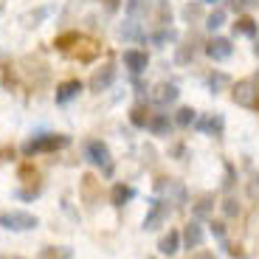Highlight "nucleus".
Wrapping results in <instances>:
<instances>
[{
  "label": "nucleus",
  "mask_w": 259,
  "mask_h": 259,
  "mask_svg": "<svg viewBox=\"0 0 259 259\" xmlns=\"http://www.w3.org/2000/svg\"><path fill=\"white\" fill-rule=\"evenodd\" d=\"M223 23H226V12H223V9H217V12H211V14L206 17V26L211 28V31H217Z\"/></svg>",
  "instance_id": "c85d7f7f"
},
{
  "label": "nucleus",
  "mask_w": 259,
  "mask_h": 259,
  "mask_svg": "<svg viewBox=\"0 0 259 259\" xmlns=\"http://www.w3.org/2000/svg\"><path fill=\"white\" fill-rule=\"evenodd\" d=\"M248 194H251L253 200H256V197H259V178H256V175L251 178V186H248Z\"/></svg>",
  "instance_id": "c9c22d12"
},
{
  "label": "nucleus",
  "mask_w": 259,
  "mask_h": 259,
  "mask_svg": "<svg viewBox=\"0 0 259 259\" xmlns=\"http://www.w3.org/2000/svg\"><path fill=\"white\" fill-rule=\"evenodd\" d=\"M39 189H42L39 183H28V186L23 189V192H20V197H23V200H34V197L39 194Z\"/></svg>",
  "instance_id": "473e14b6"
},
{
  "label": "nucleus",
  "mask_w": 259,
  "mask_h": 259,
  "mask_svg": "<svg viewBox=\"0 0 259 259\" xmlns=\"http://www.w3.org/2000/svg\"><path fill=\"white\" fill-rule=\"evenodd\" d=\"M118 37H121L124 42H136V39H141L144 37L141 23H138L136 17H130L127 23H121V26H118Z\"/></svg>",
  "instance_id": "dca6fc26"
},
{
  "label": "nucleus",
  "mask_w": 259,
  "mask_h": 259,
  "mask_svg": "<svg viewBox=\"0 0 259 259\" xmlns=\"http://www.w3.org/2000/svg\"><path fill=\"white\" fill-rule=\"evenodd\" d=\"M223 211H226V217H237L240 214V203L234 200V197H226L223 200Z\"/></svg>",
  "instance_id": "2f4dec72"
},
{
  "label": "nucleus",
  "mask_w": 259,
  "mask_h": 259,
  "mask_svg": "<svg viewBox=\"0 0 259 259\" xmlns=\"http://www.w3.org/2000/svg\"><path fill=\"white\" fill-rule=\"evenodd\" d=\"M99 51H102V46H99L96 39L91 37H79V42L68 51V57L71 59H79V62H93V59L99 57Z\"/></svg>",
  "instance_id": "423d86ee"
},
{
  "label": "nucleus",
  "mask_w": 259,
  "mask_h": 259,
  "mask_svg": "<svg viewBox=\"0 0 259 259\" xmlns=\"http://www.w3.org/2000/svg\"><path fill=\"white\" fill-rule=\"evenodd\" d=\"M17 175H20V181L23 183H39V172L34 169V163H20V169H17Z\"/></svg>",
  "instance_id": "5701e85b"
},
{
  "label": "nucleus",
  "mask_w": 259,
  "mask_h": 259,
  "mask_svg": "<svg viewBox=\"0 0 259 259\" xmlns=\"http://www.w3.org/2000/svg\"><path fill=\"white\" fill-rule=\"evenodd\" d=\"M158 251L163 253V256H172V253L181 251V231H169L161 237V242H158Z\"/></svg>",
  "instance_id": "f3484780"
},
{
  "label": "nucleus",
  "mask_w": 259,
  "mask_h": 259,
  "mask_svg": "<svg viewBox=\"0 0 259 259\" xmlns=\"http://www.w3.org/2000/svg\"><path fill=\"white\" fill-rule=\"evenodd\" d=\"M149 118H152V113H149L147 107H144V104H136V107L130 110V121L136 124V127H147Z\"/></svg>",
  "instance_id": "4be33fe9"
},
{
  "label": "nucleus",
  "mask_w": 259,
  "mask_h": 259,
  "mask_svg": "<svg viewBox=\"0 0 259 259\" xmlns=\"http://www.w3.org/2000/svg\"><path fill=\"white\" fill-rule=\"evenodd\" d=\"M113 79H116V68H113V65H102V68L91 76V91L93 93L107 91V88L113 84Z\"/></svg>",
  "instance_id": "1a4fd4ad"
},
{
  "label": "nucleus",
  "mask_w": 259,
  "mask_h": 259,
  "mask_svg": "<svg viewBox=\"0 0 259 259\" xmlns=\"http://www.w3.org/2000/svg\"><path fill=\"white\" fill-rule=\"evenodd\" d=\"M211 234L217 237V240H223V237H226V226H223L220 220H214V223H211Z\"/></svg>",
  "instance_id": "f704fd0d"
},
{
  "label": "nucleus",
  "mask_w": 259,
  "mask_h": 259,
  "mask_svg": "<svg viewBox=\"0 0 259 259\" xmlns=\"http://www.w3.org/2000/svg\"><path fill=\"white\" fill-rule=\"evenodd\" d=\"M68 147V136H54V133H46V136H37L31 141H26L23 152L26 155H37V152H57V149Z\"/></svg>",
  "instance_id": "f257e3e1"
},
{
  "label": "nucleus",
  "mask_w": 259,
  "mask_h": 259,
  "mask_svg": "<svg viewBox=\"0 0 259 259\" xmlns=\"http://www.w3.org/2000/svg\"><path fill=\"white\" fill-rule=\"evenodd\" d=\"M0 84H3V88H9V91L17 84V76H14V71H12V65H9V62L0 65Z\"/></svg>",
  "instance_id": "bb28decb"
},
{
  "label": "nucleus",
  "mask_w": 259,
  "mask_h": 259,
  "mask_svg": "<svg viewBox=\"0 0 259 259\" xmlns=\"http://www.w3.org/2000/svg\"><path fill=\"white\" fill-rule=\"evenodd\" d=\"M166 217H169V200H152L147 217H144V228H147V231H155V228L163 226Z\"/></svg>",
  "instance_id": "0eeeda50"
},
{
  "label": "nucleus",
  "mask_w": 259,
  "mask_h": 259,
  "mask_svg": "<svg viewBox=\"0 0 259 259\" xmlns=\"http://www.w3.org/2000/svg\"><path fill=\"white\" fill-rule=\"evenodd\" d=\"M206 54L214 59V62H223V59H228V57L234 54L231 39H226V37H214L211 42L206 46Z\"/></svg>",
  "instance_id": "9d476101"
},
{
  "label": "nucleus",
  "mask_w": 259,
  "mask_h": 259,
  "mask_svg": "<svg viewBox=\"0 0 259 259\" xmlns=\"http://www.w3.org/2000/svg\"><path fill=\"white\" fill-rule=\"evenodd\" d=\"M130 197H133V186H124V183H116V186H113L110 200H113V206H116V208H121Z\"/></svg>",
  "instance_id": "aec40b11"
},
{
  "label": "nucleus",
  "mask_w": 259,
  "mask_h": 259,
  "mask_svg": "<svg viewBox=\"0 0 259 259\" xmlns=\"http://www.w3.org/2000/svg\"><path fill=\"white\" fill-rule=\"evenodd\" d=\"M226 84H228V76H226V73H211V76H208V88H211V93L223 91Z\"/></svg>",
  "instance_id": "7c9ffc66"
},
{
  "label": "nucleus",
  "mask_w": 259,
  "mask_h": 259,
  "mask_svg": "<svg viewBox=\"0 0 259 259\" xmlns=\"http://www.w3.org/2000/svg\"><path fill=\"white\" fill-rule=\"evenodd\" d=\"M214 214V194H200V197H194L192 203V217L194 220H208Z\"/></svg>",
  "instance_id": "f8f14e48"
},
{
  "label": "nucleus",
  "mask_w": 259,
  "mask_h": 259,
  "mask_svg": "<svg viewBox=\"0 0 259 259\" xmlns=\"http://www.w3.org/2000/svg\"><path fill=\"white\" fill-rule=\"evenodd\" d=\"M197 130H200V133H206V136L220 138L223 130H226V121H223V116H206V118H200V121H197Z\"/></svg>",
  "instance_id": "2eb2a0df"
},
{
  "label": "nucleus",
  "mask_w": 259,
  "mask_h": 259,
  "mask_svg": "<svg viewBox=\"0 0 259 259\" xmlns=\"http://www.w3.org/2000/svg\"><path fill=\"white\" fill-rule=\"evenodd\" d=\"M155 189H158L161 194H166L169 203H172V200H175V203H183V200H186V189H183V183L175 181V178H158V181H155Z\"/></svg>",
  "instance_id": "6e6552de"
},
{
  "label": "nucleus",
  "mask_w": 259,
  "mask_h": 259,
  "mask_svg": "<svg viewBox=\"0 0 259 259\" xmlns=\"http://www.w3.org/2000/svg\"><path fill=\"white\" fill-rule=\"evenodd\" d=\"M245 3H248V0H228V6H231L234 12H240V9H245Z\"/></svg>",
  "instance_id": "58836bf2"
},
{
  "label": "nucleus",
  "mask_w": 259,
  "mask_h": 259,
  "mask_svg": "<svg viewBox=\"0 0 259 259\" xmlns=\"http://www.w3.org/2000/svg\"><path fill=\"white\" fill-rule=\"evenodd\" d=\"M12 158H14V147H0V163L12 161Z\"/></svg>",
  "instance_id": "e433bc0d"
},
{
  "label": "nucleus",
  "mask_w": 259,
  "mask_h": 259,
  "mask_svg": "<svg viewBox=\"0 0 259 259\" xmlns=\"http://www.w3.org/2000/svg\"><path fill=\"white\" fill-rule=\"evenodd\" d=\"M37 259H71V251L68 248H57V245H48L39 251Z\"/></svg>",
  "instance_id": "b1692460"
},
{
  "label": "nucleus",
  "mask_w": 259,
  "mask_h": 259,
  "mask_svg": "<svg viewBox=\"0 0 259 259\" xmlns=\"http://www.w3.org/2000/svg\"><path fill=\"white\" fill-rule=\"evenodd\" d=\"M175 39H178V31H175V28H161V31H158L155 37H152V42L163 48L166 42H175Z\"/></svg>",
  "instance_id": "cd10ccee"
},
{
  "label": "nucleus",
  "mask_w": 259,
  "mask_h": 259,
  "mask_svg": "<svg viewBox=\"0 0 259 259\" xmlns=\"http://www.w3.org/2000/svg\"><path fill=\"white\" fill-rule=\"evenodd\" d=\"M192 259H214V253L211 251H197V253H192Z\"/></svg>",
  "instance_id": "ea45409f"
},
{
  "label": "nucleus",
  "mask_w": 259,
  "mask_h": 259,
  "mask_svg": "<svg viewBox=\"0 0 259 259\" xmlns=\"http://www.w3.org/2000/svg\"><path fill=\"white\" fill-rule=\"evenodd\" d=\"M149 12V0H127V14L130 17H141V14Z\"/></svg>",
  "instance_id": "a878e982"
},
{
  "label": "nucleus",
  "mask_w": 259,
  "mask_h": 259,
  "mask_svg": "<svg viewBox=\"0 0 259 259\" xmlns=\"http://www.w3.org/2000/svg\"><path fill=\"white\" fill-rule=\"evenodd\" d=\"M149 133L152 136H169V116L166 113H155V116L149 118Z\"/></svg>",
  "instance_id": "6ab92c4d"
},
{
  "label": "nucleus",
  "mask_w": 259,
  "mask_h": 259,
  "mask_svg": "<svg viewBox=\"0 0 259 259\" xmlns=\"http://www.w3.org/2000/svg\"><path fill=\"white\" fill-rule=\"evenodd\" d=\"M0 226L6 228V231H31L37 228V217L28 211H3L0 214Z\"/></svg>",
  "instance_id": "7ed1b4c3"
},
{
  "label": "nucleus",
  "mask_w": 259,
  "mask_h": 259,
  "mask_svg": "<svg viewBox=\"0 0 259 259\" xmlns=\"http://www.w3.org/2000/svg\"><path fill=\"white\" fill-rule=\"evenodd\" d=\"M79 197H82V203L88 208H93L99 203V197H102V181L96 175H91V172H84L79 178Z\"/></svg>",
  "instance_id": "20e7f679"
},
{
  "label": "nucleus",
  "mask_w": 259,
  "mask_h": 259,
  "mask_svg": "<svg viewBox=\"0 0 259 259\" xmlns=\"http://www.w3.org/2000/svg\"><path fill=\"white\" fill-rule=\"evenodd\" d=\"M231 99L240 107H248V110H256L259 107V84H253L251 79H242V82L234 84L231 91Z\"/></svg>",
  "instance_id": "f03ea898"
},
{
  "label": "nucleus",
  "mask_w": 259,
  "mask_h": 259,
  "mask_svg": "<svg viewBox=\"0 0 259 259\" xmlns=\"http://www.w3.org/2000/svg\"><path fill=\"white\" fill-rule=\"evenodd\" d=\"M183 14H186V20H194V17H200V9H197V6H186V9H183Z\"/></svg>",
  "instance_id": "4c0bfd02"
},
{
  "label": "nucleus",
  "mask_w": 259,
  "mask_h": 259,
  "mask_svg": "<svg viewBox=\"0 0 259 259\" xmlns=\"http://www.w3.org/2000/svg\"><path fill=\"white\" fill-rule=\"evenodd\" d=\"M183 242H186V248L192 251V248H200L203 245V228H200V223H189L186 228H183Z\"/></svg>",
  "instance_id": "a211bd4d"
},
{
  "label": "nucleus",
  "mask_w": 259,
  "mask_h": 259,
  "mask_svg": "<svg viewBox=\"0 0 259 259\" xmlns=\"http://www.w3.org/2000/svg\"><path fill=\"white\" fill-rule=\"evenodd\" d=\"M79 91H82V82H79V79H68V82H62L57 88V104H68L71 99L79 96Z\"/></svg>",
  "instance_id": "4468645a"
},
{
  "label": "nucleus",
  "mask_w": 259,
  "mask_h": 259,
  "mask_svg": "<svg viewBox=\"0 0 259 259\" xmlns=\"http://www.w3.org/2000/svg\"><path fill=\"white\" fill-rule=\"evenodd\" d=\"M175 121L181 124V127H189V124H194V110H192V107H181V110L175 113Z\"/></svg>",
  "instance_id": "c756f323"
},
{
  "label": "nucleus",
  "mask_w": 259,
  "mask_h": 259,
  "mask_svg": "<svg viewBox=\"0 0 259 259\" xmlns=\"http://www.w3.org/2000/svg\"><path fill=\"white\" fill-rule=\"evenodd\" d=\"M192 57H194V46H192V42H186V46L178 51V62H189Z\"/></svg>",
  "instance_id": "72a5a7b5"
},
{
  "label": "nucleus",
  "mask_w": 259,
  "mask_h": 259,
  "mask_svg": "<svg viewBox=\"0 0 259 259\" xmlns=\"http://www.w3.org/2000/svg\"><path fill=\"white\" fill-rule=\"evenodd\" d=\"M256 82H259V71H256Z\"/></svg>",
  "instance_id": "a18cd8bd"
},
{
  "label": "nucleus",
  "mask_w": 259,
  "mask_h": 259,
  "mask_svg": "<svg viewBox=\"0 0 259 259\" xmlns=\"http://www.w3.org/2000/svg\"><path fill=\"white\" fill-rule=\"evenodd\" d=\"M178 84H172V82H161L152 91V102L155 104H161V107H166V104H172V102H178Z\"/></svg>",
  "instance_id": "9b49d317"
},
{
  "label": "nucleus",
  "mask_w": 259,
  "mask_h": 259,
  "mask_svg": "<svg viewBox=\"0 0 259 259\" xmlns=\"http://www.w3.org/2000/svg\"><path fill=\"white\" fill-rule=\"evenodd\" d=\"M200 3H217V0H200Z\"/></svg>",
  "instance_id": "c03bdc74"
},
{
  "label": "nucleus",
  "mask_w": 259,
  "mask_h": 259,
  "mask_svg": "<svg viewBox=\"0 0 259 259\" xmlns=\"http://www.w3.org/2000/svg\"><path fill=\"white\" fill-rule=\"evenodd\" d=\"M124 65L130 68V73H144L149 65V57L144 51H136V48H130V51H124Z\"/></svg>",
  "instance_id": "ddd939ff"
},
{
  "label": "nucleus",
  "mask_w": 259,
  "mask_h": 259,
  "mask_svg": "<svg viewBox=\"0 0 259 259\" xmlns=\"http://www.w3.org/2000/svg\"><path fill=\"white\" fill-rule=\"evenodd\" d=\"M84 155H88V161L96 163V166H104V172L110 175L113 172V163H110V149H107V144L99 141V138H93V141L84 144Z\"/></svg>",
  "instance_id": "39448f33"
},
{
  "label": "nucleus",
  "mask_w": 259,
  "mask_h": 259,
  "mask_svg": "<svg viewBox=\"0 0 259 259\" xmlns=\"http://www.w3.org/2000/svg\"><path fill=\"white\" fill-rule=\"evenodd\" d=\"M79 37H82V34H76V31H65V34H59V37L54 39V46H57L59 51L68 54V51H71V48L79 42Z\"/></svg>",
  "instance_id": "412c9836"
},
{
  "label": "nucleus",
  "mask_w": 259,
  "mask_h": 259,
  "mask_svg": "<svg viewBox=\"0 0 259 259\" xmlns=\"http://www.w3.org/2000/svg\"><path fill=\"white\" fill-rule=\"evenodd\" d=\"M234 31H237V34H245V37H253V34H256V23H253L251 17H237V23H234Z\"/></svg>",
  "instance_id": "393cba45"
},
{
  "label": "nucleus",
  "mask_w": 259,
  "mask_h": 259,
  "mask_svg": "<svg viewBox=\"0 0 259 259\" xmlns=\"http://www.w3.org/2000/svg\"><path fill=\"white\" fill-rule=\"evenodd\" d=\"M253 54H256V57H259V39H256V46H253Z\"/></svg>",
  "instance_id": "37998d69"
},
{
  "label": "nucleus",
  "mask_w": 259,
  "mask_h": 259,
  "mask_svg": "<svg viewBox=\"0 0 259 259\" xmlns=\"http://www.w3.org/2000/svg\"><path fill=\"white\" fill-rule=\"evenodd\" d=\"M118 3H121V0H104V6L110 9V12H116V9H118Z\"/></svg>",
  "instance_id": "a19ab883"
},
{
  "label": "nucleus",
  "mask_w": 259,
  "mask_h": 259,
  "mask_svg": "<svg viewBox=\"0 0 259 259\" xmlns=\"http://www.w3.org/2000/svg\"><path fill=\"white\" fill-rule=\"evenodd\" d=\"M228 253H231V256H242L240 245H228Z\"/></svg>",
  "instance_id": "79ce46f5"
}]
</instances>
